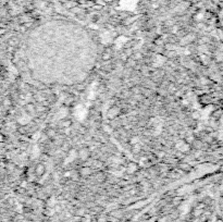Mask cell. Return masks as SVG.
<instances>
[{
    "instance_id": "d6986e66",
    "label": "cell",
    "mask_w": 223,
    "mask_h": 222,
    "mask_svg": "<svg viewBox=\"0 0 223 222\" xmlns=\"http://www.w3.org/2000/svg\"><path fill=\"white\" fill-rule=\"evenodd\" d=\"M11 102H12V99H11V98H9V97L4 98V100H3V106H4V107H10V106H11Z\"/></svg>"
},
{
    "instance_id": "484cf974",
    "label": "cell",
    "mask_w": 223,
    "mask_h": 222,
    "mask_svg": "<svg viewBox=\"0 0 223 222\" xmlns=\"http://www.w3.org/2000/svg\"><path fill=\"white\" fill-rule=\"evenodd\" d=\"M198 118H199V113H198L197 111L192 112V119H193V120H197Z\"/></svg>"
},
{
    "instance_id": "277c9868",
    "label": "cell",
    "mask_w": 223,
    "mask_h": 222,
    "mask_svg": "<svg viewBox=\"0 0 223 222\" xmlns=\"http://www.w3.org/2000/svg\"><path fill=\"white\" fill-rule=\"evenodd\" d=\"M78 173H79V177H87L92 174V168H90V167H87V166H84L78 170Z\"/></svg>"
},
{
    "instance_id": "603a6c76",
    "label": "cell",
    "mask_w": 223,
    "mask_h": 222,
    "mask_svg": "<svg viewBox=\"0 0 223 222\" xmlns=\"http://www.w3.org/2000/svg\"><path fill=\"white\" fill-rule=\"evenodd\" d=\"M96 177H97V180H98V181H103V180H105V174H103V173H101V172H98L97 173V175H96Z\"/></svg>"
},
{
    "instance_id": "7402d4cb",
    "label": "cell",
    "mask_w": 223,
    "mask_h": 222,
    "mask_svg": "<svg viewBox=\"0 0 223 222\" xmlns=\"http://www.w3.org/2000/svg\"><path fill=\"white\" fill-rule=\"evenodd\" d=\"M156 157L157 158H164L165 157V153L164 151H162V150H159V151H157V154H156Z\"/></svg>"
},
{
    "instance_id": "8992f818",
    "label": "cell",
    "mask_w": 223,
    "mask_h": 222,
    "mask_svg": "<svg viewBox=\"0 0 223 222\" xmlns=\"http://www.w3.org/2000/svg\"><path fill=\"white\" fill-rule=\"evenodd\" d=\"M46 135H47V137L49 138V139H55V138L57 137V134H58V132H57L56 129H54V127H48L47 130H46Z\"/></svg>"
},
{
    "instance_id": "9a60e30c",
    "label": "cell",
    "mask_w": 223,
    "mask_h": 222,
    "mask_svg": "<svg viewBox=\"0 0 223 222\" xmlns=\"http://www.w3.org/2000/svg\"><path fill=\"white\" fill-rule=\"evenodd\" d=\"M64 7L67 9H74L75 7H76V2L75 1H65V3H64Z\"/></svg>"
},
{
    "instance_id": "cb8c5ba5",
    "label": "cell",
    "mask_w": 223,
    "mask_h": 222,
    "mask_svg": "<svg viewBox=\"0 0 223 222\" xmlns=\"http://www.w3.org/2000/svg\"><path fill=\"white\" fill-rule=\"evenodd\" d=\"M140 72H142V74H143V75H145V76H148V74H149L148 68H146V67L142 68V70H140Z\"/></svg>"
},
{
    "instance_id": "83f0119b",
    "label": "cell",
    "mask_w": 223,
    "mask_h": 222,
    "mask_svg": "<svg viewBox=\"0 0 223 222\" xmlns=\"http://www.w3.org/2000/svg\"><path fill=\"white\" fill-rule=\"evenodd\" d=\"M7 168H8V170H9V171H12V170H14V166H13L12 163H9L8 166H7Z\"/></svg>"
},
{
    "instance_id": "f1b7e54d",
    "label": "cell",
    "mask_w": 223,
    "mask_h": 222,
    "mask_svg": "<svg viewBox=\"0 0 223 222\" xmlns=\"http://www.w3.org/2000/svg\"><path fill=\"white\" fill-rule=\"evenodd\" d=\"M152 7H154V8L156 9V8H158V7H159V4H158V3H154V4H152Z\"/></svg>"
},
{
    "instance_id": "e0dca14e",
    "label": "cell",
    "mask_w": 223,
    "mask_h": 222,
    "mask_svg": "<svg viewBox=\"0 0 223 222\" xmlns=\"http://www.w3.org/2000/svg\"><path fill=\"white\" fill-rule=\"evenodd\" d=\"M130 143H131L132 146L136 144H140V138H138L137 136H134V137H132L131 139H130Z\"/></svg>"
},
{
    "instance_id": "d4e9b609",
    "label": "cell",
    "mask_w": 223,
    "mask_h": 222,
    "mask_svg": "<svg viewBox=\"0 0 223 222\" xmlns=\"http://www.w3.org/2000/svg\"><path fill=\"white\" fill-rule=\"evenodd\" d=\"M129 104L131 106H136L137 105V99L136 98H131V99H129Z\"/></svg>"
},
{
    "instance_id": "ffe728a7",
    "label": "cell",
    "mask_w": 223,
    "mask_h": 222,
    "mask_svg": "<svg viewBox=\"0 0 223 222\" xmlns=\"http://www.w3.org/2000/svg\"><path fill=\"white\" fill-rule=\"evenodd\" d=\"M48 108H46L45 106H43V105H39V106H37V112H39V113H43V112H46Z\"/></svg>"
},
{
    "instance_id": "2e32d148",
    "label": "cell",
    "mask_w": 223,
    "mask_h": 222,
    "mask_svg": "<svg viewBox=\"0 0 223 222\" xmlns=\"http://www.w3.org/2000/svg\"><path fill=\"white\" fill-rule=\"evenodd\" d=\"M131 58H133L135 61L142 60V59H143V54H142V52H140V51H137V52H134V54L131 57Z\"/></svg>"
},
{
    "instance_id": "6da1fadb",
    "label": "cell",
    "mask_w": 223,
    "mask_h": 222,
    "mask_svg": "<svg viewBox=\"0 0 223 222\" xmlns=\"http://www.w3.org/2000/svg\"><path fill=\"white\" fill-rule=\"evenodd\" d=\"M90 154H92V151H90L89 148L82 147V148L78 150V158L82 160V161H86L87 159H89Z\"/></svg>"
},
{
    "instance_id": "30bf717a",
    "label": "cell",
    "mask_w": 223,
    "mask_h": 222,
    "mask_svg": "<svg viewBox=\"0 0 223 222\" xmlns=\"http://www.w3.org/2000/svg\"><path fill=\"white\" fill-rule=\"evenodd\" d=\"M72 124H73V122H72L71 119H63L59 125L61 126V129H69L72 126Z\"/></svg>"
},
{
    "instance_id": "4fadbf2b",
    "label": "cell",
    "mask_w": 223,
    "mask_h": 222,
    "mask_svg": "<svg viewBox=\"0 0 223 222\" xmlns=\"http://www.w3.org/2000/svg\"><path fill=\"white\" fill-rule=\"evenodd\" d=\"M131 93L133 94V95H140L142 94V87L140 86H133L131 88Z\"/></svg>"
},
{
    "instance_id": "4316f807",
    "label": "cell",
    "mask_w": 223,
    "mask_h": 222,
    "mask_svg": "<svg viewBox=\"0 0 223 222\" xmlns=\"http://www.w3.org/2000/svg\"><path fill=\"white\" fill-rule=\"evenodd\" d=\"M27 181H26V180H24V181H22L21 182V184H20V186H22V187L23 188H26V186H27Z\"/></svg>"
},
{
    "instance_id": "ba28073f",
    "label": "cell",
    "mask_w": 223,
    "mask_h": 222,
    "mask_svg": "<svg viewBox=\"0 0 223 222\" xmlns=\"http://www.w3.org/2000/svg\"><path fill=\"white\" fill-rule=\"evenodd\" d=\"M178 170L187 173L189 171H192V166L189 163H187V162H182V163L178 164Z\"/></svg>"
},
{
    "instance_id": "44dd1931",
    "label": "cell",
    "mask_w": 223,
    "mask_h": 222,
    "mask_svg": "<svg viewBox=\"0 0 223 222\" xmlns=\"http://www.w3.org/2000/svg\"><path fill=\"white\" fill-rule=\"evenodd\" d=\"M169 177L170 179H178V177H180V174H178V172H170Z\"/></svg>"
},
{
    "instance_id": "7a4b0ae2",
    "label": "cell",
    "mask_w": 223,
    "mask_h": 222,
    "mask_svg": "<svg viewBox=\"0 0 223 222\" xmlns=\"http://www.w3.org/2000/svg\"><path fill=\"white\" fill-rule=\"evenodd\" d=\"M45 172H46V167H45V164L44 163H37L36 164V167H35V175L36 177H43L44 174H45Z\"/></svg>"
},
{
    "instance_id": "5bb4252c",
    "label": "cell",
    "mask_w": 223,
    "mask_h": 222,
    "mask_svg": "<svg viewBox=\"0 0 223 222\" xmlns=\"http://www.w3.org/2000/svg\"><path fill=\"white\" fill-rule=\"evenodd\" d=\"M154 45L157 46V47H163V46L165 45L164 44V40H163L161 37H159V38H156L154 39Z\"/></svg>"
},
{
    "instance_id": "8fae6325",
    "label": "cell",
    "mask_w": 223,
    "mask_h": 222,
    "mask_svg": "<svg viewBox=\"0 0 223 222\" xmlns=\"http://www.w3.org/2000/svg\"><path fill=\"white\" fill-rule=\"evenodd\" d=\"M193 146L195 147L196 149H202V146H205V142L200 139H195L193 142Z\"/></svg>"
},
{
    "instance_id": "52a82bcc",
    "label": "cell",
    "mask_w": 223,
    "mask_h": 222,
    "mask_svg": "<svg viewBox=\"0 0 223 222\" xmlns=\"http://www.w3.org/2000/svg\"><path fill=\"white\" fill-rule=\"evenodd\" d=\"M111 59H112V52L110 51L109 49L105 50V51L101 54V60H102L103 62H109Z\"/></svg>"
},
{
    "instance_id": "5b68a950",
    "label": "cell",
    "mask_w": 223,
    "mask_h": 222,
    "mask_svg": "<svg viewBox=\"0 0 223 222\" xmlns=\"http://www.w3.org/2000/svg\"><path fill=\"white\" fill-rule=\"evenodd\" d=\"M24 110H25L26 113L33 114L37 111V106H35V104H33V102H27L24 106Z\"/></svg>"
},
{
    "instance_id": "9c48e42d",
    "label": "cell",
    "mask_w": 223,
    "mask_h": 222,
    "mask_svg": "<svg viewBox=\"0 0 223 222\" xmlns=\"http://www.w3.org/2000/svg\"><path fill=\"white\" fill-rule=\"evenodd\" d=\"M138 170V166L135 162H131L126 166V172L127 173H135Z\"/></svg>"
},
{
    "instance_id": "7c38bea8",
    "label": "cell",
    "mask_w": 223,
    "mask_h": 222,
    "mask_svg": "<svg viewBox=\"0 0 223 222\" xmlns=\"http://www.w3.org/2000/svg\"><path fill=\"white\" fill-rule=\"evenodd\" d=\"M61 150L63 151V153H68V151L71 150V146H70V144L68 142H63L62 144H61Z\"/></svg>"
},
{
    "instance_id": "3957f363",
    "label": "cell",
    "mask_w": 223,
    "mask_h": 222,
    "mask_svg": "<svg viewBox=\"0 0 223 222\" xmlns=\"http://www.w3.org/2000/svg\"><path fill=\"white\" fill-rule=\"evenodd\" d=\"M121 113V109L118 106H113L108 110V116L110 119H116Z\"/></svg>"
},
{
    "instance_id": "ac0fdd59",
    "label": "cell",
    "mask_w": 223,
    "mask_h": 222,
    "mask_svg": "<svg viewBox=\"0 0 223 222\" xmlns=\"http://www.w3.org/2000/svg\"><path fill=\"white\" fill-rule=\"evenodd\" d=\"M17 132H19L20 134H22V135H24V134H26V132H27V127L26 126H19L17 127Z\"/></svg>"
}]
</instances>
